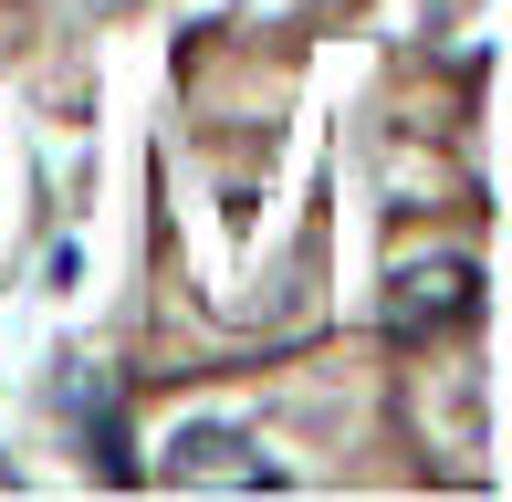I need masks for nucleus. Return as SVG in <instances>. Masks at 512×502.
Returning a JSON list of instances; mask_svg holds the SVG:
<instances>
[{
  "instance_id": "obj_1",
  "label": "nucleus",
  "mask_w": 512,
  "mask_h": 502,
  "mask_svg": "<svg viewBox=\"0 0 512 502\" xmlns=\"http://www.w3.org/2000/svg\"><path fill=\"white\" fill-rule=\"evenodd\" d=\"M481 304V272L460 262V251H439V262H398V283H387V335H450L460 314Z\"/></svg>"
},
{
  "instance_id": "obj_2",
  "label": "nucleus",
  "mask_w": 512,
  "mask_h": 502,
  "mask_svg": "<svg viewBox=\"0 0 512 502\" xmlns=\"http://www.w3.org/2000/svg\"><path fill=\"white\" fill-rule=\"evenodd\" d=\"M168 471H178V482H220V492H283V471H272L230 419H189L168 440Z\"/></svg>"
}]
</instances>
